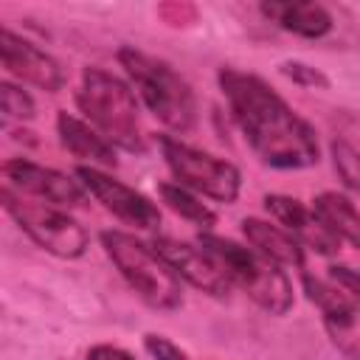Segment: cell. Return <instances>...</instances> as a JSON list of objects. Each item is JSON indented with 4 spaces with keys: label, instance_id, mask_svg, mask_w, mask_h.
<instances>
[{
    "label": "cell",
    "instance_id": "cell-3",
    "mask_svg": "<svg viewBox=\"0 0 360 360\" xmlns=\"http://www.w3.org/2000/svg\"><path fill=\"white\" fill-rule=\"evenodd\" d=\"M118 62L141 93L149 112L174 132H191L197 124V98L191 84L163 59L138 48H121Z\"/></svg>",
    "mask_w": 360,
    "mask_h": 360
},
{
    "label": "cell",
    "instance_id": "cell-23",
    "mask_svg": "<svg viewBox=\"0 0 360 360\" xmlns=\"http://www.w3.org/2000/svg\"><path fill=\"white\" fill-rule=\"evenodd\" d=\"M332 281L338 284V287H343L352 298H357L360 301V270H352V267H332Z\"/></svg>",
    "mask_w": 360,
    "mask_h": 360
},
{
    "label": "cell",
    "instance_id": "cell-1",
    "mask_svg": "<svg viewBox=\"0 0 360 360\" xmlns=\"http://www.w3.org/2000/svg\"><path fill=\"white\" fill-rule=\"evenodd\" d=\"M219 87L250 149L273 169H307L318 163L315 129L256 73L219 70Z\"/></svg>",
    "mask_w": 360,
    "mask_h": 360
},
{
    "label": "cell",
    "instance_id": "cell-14",
    "mask_svg": "<svg viewBox=\"0 0 360 360\" xmlns=\"http://www.w3.org/2000/svg\"><path fill=\"white\" fill-rule=\"evenodd\" d=\"M56 129H59V141L62 146L79 158V160H87L90 166H104V169H115V149L112 143L98 135L90 124L79 121L76 115H68V112H59L56 115Z\"/></svg>",
    "mask_w": 360,
    "mask_h": 360
},
{
    "label": "cell",
    "instance_id": "cell-11",
    "mask_svg": "<svg viewBox=\"0 0 360 360\" xmlns=\"http://www.w3.org/2000/svg\"><path fill=\"white\" fill-rule=\"evenodd\" d=\"M152 248L172 264V270L177 276H183L188 284L200 287L208 295H225L231 290V278L225 276L222 264L197 242H177L169 236H158L152 242Z\"/></svg>",
    "mask_w": 360,
    "mask_h": 360
},
{
    "label": "cell",
    "instance_id": "cell-15",
    "mask_svg": "<svg viewBox=\"0 0 360 360\" xmlns=\"http://www.w3.org/2000/svg\"><path fill=\"white\" fill-rule=\"evenodd\" d=\"M312 217L338 245L346 242L360 250V214L349 197H343L338 191L318 194L312 200Z\"/></svg>",
    "mask_w": 360,
    "mask_h": 360
},
{
    "label": "cell",
    "instance_id": "cell-20",
    "mask_svg": "<svg viewBox=\"0 0 360 360\" xmlns=\"http://www.w3.org/2000/svg\"><path fill=\"white\" fill-rule=\"evenodd\" d=\"M0 107H3V115L6 118H17V121L34 118V98L22 87H17L11 82H3L0 84Z\"/></svg>",
    "mask_w": 360,
    "mask_h": 360
},
{
    "label": "cell",
    "instance_id": "cell-8",
    "mask_svg": "<svg viewBox=\"0 0 360 360\" xmlns=\"http://www.w3.org/2000/svg\"><path fill=\"white\" fill-rule=\"evenodd\" d=\"M304 292L321 309L323 329L335 349L349 360H360V301L335 281L329 284L309 273L304 276Z\"/></svg>",
    "mask_w": 360,
    "mask_h": 360
},
{
    "label": "cell",
    "instance_id": "cell-2",
    "mask_svg": "<svg viewBox=\"0 0 360 360\" xmlns=\"http://www.w3.org/2000/svg\"><path fill=\"white\" fill-rule=\"evenodd\" d=\"M76 104L90 118L96 132L104 135L112 146H121L135 155L146 152L138 101L127 82H121L118 76H112L101 68H84L82 87L76 93Z\"/></svg>",
    "mask_w": 360,
    "mask_h": 360
},
{
    "label": "cell",
    "instance_id": "cell-21",
    "mask_svg": "<svg viewBox=\"0 0 360 360\" xmlns=\"http://www.w3.org/2000/svg\"><path fill=\"white\" fill-rule=\"evenodd\" d=\"M281 73L290 76V79L298 82V84H307V87H329V79H326L323 73H318L315 68L301 65V62H284V65H281Z\"/></svg>",
    "mask_w": 360,
    "mask_h": 360
},
{
    "label": "cell",
    "instance_id": "cell-6",
    "mask_svg": "<svg viewBox=\"0 0 360 360\" xmlns=\"http://www.w3.org/2000/svg\"><path fill=\"white\" fill-rule=\"evenodd\" d=\"M0 200H3V208L8 211V217L20 225V231H25L42 250H48L59 259H79L87 250L84 228L59 205L31 202L8 186H3Z\"/></svg>",
    "mask_w": 360,
    "mask_h": 360
},
{
    "label": "cell",
    "instance_id": "cell-12",
    "mask_svg": "<svg viewBox=\"0 0 360 360\" xmlns=\"http://www.w3.org/2000/svg\"><path fill=\"white\" fill-rule=\"evenodd\" d=\"M0 59L11 76H17L39 90L56 93L65 84V73H62L59 62L51 53H45L42 48H37L34 42L17 37L11 28L0 31Z\"/></svg>",
    "mask_w": 360,
    "mask_h": 360
},
{
    "label": "cell",
    "instance_id": "cell-16",
    "mask_svg": "<svg viewBox=\"0 0 360 360\" xmlns=\"http://www.w3.org/2000/svg\"><path fill=\"white\" fill-rule=\"evenodd\" d=\"M242 233L250 242V248H256L259 253H264L276 264H290V267L304 264V245L290 231L270 225L264 219L248 217V219H242Z\"/></svg>",
    "mask_w": 360,
    "mask_h": 360
},
{
    "label": "cell",
    "instance_id": "cell-22",
    "mask_svg": "<svg viewBox=\"0 0 360 360\" xmlns=\"http://www.w3.org/2000/svg\"><path fill=\"white\" fill-rule=\"evenodd\" d=\"M143 346H146V352L155 357V360H191L180 346H174L169 338H163V335H146L143 338Z\"/></svg>",
    "mask_w": 360,
    "mask_h": 360
},
{
    "label": "cell",
    "instance_id": "cell-4",
    "mask_svg": "<svg viewBox=\"0 0 360 360\" xmlns=\"http://www.w3.org/2000/svg\"><path fill=\"white\" fill-rule=\"evenodd\" d=\"M197 242L222 264L231 284H236L253 304H259L270 315L290 312L292 284L281 270V264H276L256 248H245L233 239H222L214 233H200Z\"/></svg>",
    "mask_w": 360,
    "mask_h": 360
},
{
    "label": "cell",
    "instance_id": "cell-13",
    "mask_svg": "<svg viewBox=\"0 0 360 360\" xmlns=\"http://www.w3.org/2000/svg\"><path fill=\"white\" fill-rule=\"evenodd\" d=\"M264 208L270 211V217L284 228L290 231L301 245H315L321 253H332L338 248V242L318 225V219L312 217V211L304 208V202H298L295 197H287V194H267L264 197Z\"/></svg>",
    "mask_w": 360,
    "mask_h": 360
},
{
    "label": "cell",
    "instance_id": "cell-19",
    "mask_svg": "<svg viewBox=\"0 0 360 360\" xmlns=\"http://www.w3.org/2000/svg\"><path fill=\"white\" fill-rule=\"evenodd\" d=\"M329 149H332L335 172H338V177L343 180V186L352 188V191H360V152H357L349 141H343V138L332 141Z\"/></svg>",
    "mask_w": 360,
    "mask_h": 360
},
{
    "label": "cell",
    "instance_id": "cell-9",
    "mask_svg": "<svg viewBox=\"0 0 360 360\" xmlns=\"http://www.w3.org/2000/svg\"><path fill=\"white\" fill-rule=\"evenodd\" d=\"M76 177H79V183H82L110 214H115L121 222L135 225V228H141V231H155V228L160 225V211H158V205H155L146 194L135 191L132 186H127V183H121V180H115V177H110V174H104V172L96 169V166H79V169H76Z\"/></svg>",
    "mask_w": 360,
    "mask_h": 360
},
{
    "label": "cell",
    "instance_id": "cell-18",
    "mask_svg": "<svg viewBox=\"0 0 360 360\" xmlns=\"http://www.w3.org/2000/svg\"><path fill=\"white\" fill-rule=\"evenodd\" d=\"M160 197H163V202H166L177 217L188 219V222L197 225V228H211V225L217 222V214H214L205 202H200L188 188H183V186H177V183H160Z\"/></svg>",
    "mask_w": 360,
    "mask_h": 360
},
{
    "label": "cell",
    "instance_id": "cell-10",
    "mask_svg": "<svg viewBox=\"0 0 360 360\" xmlns=\"http://www.w3.org/2000/svg\"><path fill=\"white\" fill-rule=\"evenodd\" d=\"M3 177H6V186L14 188L17 194H28V197H37V200L59 205V208H76L84 202V191H82L79 180H73L56 169L31 163L25 158L6 160Z\"/></svg>",
    "mask_w": 360,
    "mask_h": 360
},
{
    "label": "cell",
    "instance_id": "cell-7",
    "mask_svg": "<svg viewBox=\"0 0 360 360\" xmlns=\"http://www.w3.org/2000/svg\"><path fill=\"white\" fill-rule=\"evenodd\" d=\"M160 152L166 158V166L172 169L177 186L197 191L202 197H211L217 202H233L239 197V169L211 152H202L197 146H188L180 138L163 135Z\"/></svg>",
    "mask_w": 360,
    "mask_h": 360
},
{
    "label": "cell",
    "instance_id": "cell-17",
    "mask_svg": "<svg viewBox=\"0 0 360 360\" xmlns=\"http://www.w3.org/2000/svg\"><path fill=\"white\" fill-rule=\"evenodd\" d=\"M262 14L307 39H318L332 31V14L318 3H262Z\"/></svg>",
    "mask_w": 360,
    "mask_h": 360
},
{
    "label": "cell",
    "instance_id": "cell-24",
    "mask_svg": "<svg viewBox=\"0 0 360 360\" xmlns=\"http://www.w3.org/2000/svg\"><path fill=\"white\" fill-rule=\"evenodd\" d=\"M87 360H135L127 349L121 346H110V343H98L87 352Z\"/></svg>",
    "mask_w": 360,
    "mask_h": 360
},
{
    "label": "cell",
    "instance_id": "cell-5",
    "mask_svg": "<svg viewBox=\"0 0 360 360\" xmlns=\"http://www.w3.org/2000/svg\"><path fill=\"white\" fill-rule=\"evenodd\" d=\"M101 245H104L110 262L118 267L124 281L132 287V292L143 304H149L155 309H177L183 304L180 276L152 245H146L124 231H104Z\"/></svg>",
    "mask_w": 360,
    "mask_h": 360
}]
</instances>
